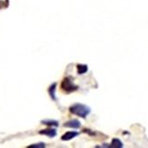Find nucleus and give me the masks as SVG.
<instances>
[{"label":"nucleus","instance_id":"7ed1b4c3","mask_svg":"<svg viewBox=\"0 0 148 148\" xmlns=\"http://www.w3.org/2000/svg\"><path fill=\"white\" fill-rule=\"evenodd\" d=\"M64 127L66 128H70V129H79L80 127H81V123H80V122L79 120L77 119H72V120H70L68 121V122H66L64 124H63Z\"/></svg>","mask_w":148,"mask_h":148},{"label":"nucleus","instance_id":"6e6552de","mask_svg":"<svg viewBox=\"0 0 148 148\" xmlns=\"http://www.w3.org/2000/svg\"><path fill=\"white\" fill-rule=\"evenodd\" d=\"M77 69H78V74L79 75H83L85 73L88 72V65H82V64H79L77 66Z\"/></svg>","mask_w":148,"mask_h":148},{"label":"nucleus","instance_id":"9d476101","mask_svg":"<svg viewBox=\"0 0 148 148\" xmlns=\"http://www.w3.org/2000/svg\"><path fill=\"white\" fill-rule=\"evenodd\" d=\"M46 147L45 143H38V144H33L31 145H29V148H43Z\"/></svg>","mask_w":148,"mask_h":148},{"label":"nucleus","instance_id":"1a4fd4ad","mask_svg":"<svg viewBox=\"0 0 148 148\" xmlns=\"http://www.w3.org/2000/svg\"><path fill=\"white\" fill-rule=\"evenodd\" d=\"M122 146H123V144L119 139H113L110 145H105L104 147H122Z\"/></svg>","mask_w":148,"mask_h":148},{"label":"nucleus","instance_id":"20e7f679","mask_svg":"<svg viewBox=\"0 0 148 148\" xmlns=\"http://www.w3.org/2000/svg\"><path fill=\"white\" fill-rule=\"evenodd\" d=\"M39 134H41V135H45V136H47L48 138H55L56 137L57 135V132H56V129H46V130H42L39 131Z\"/></svg>","mask_w":148,"mask_h":148},{"label":"nucleus","instance_id":"423d86ee","mask_svg":"<svg viewBox=\"0 0 148 148\" xmlns=\"http://www.w3.org/2000/svg\"><path fill=\"white\" fill-rule=\"evenodd\" d=\"M56 86H57V84H56V83H54V84H52L49 86V88H48V94H49L50 98H51L54 101H56Z\"/></svg>","mask_w":148,"mask_h":148},{"label":"nucleus","instance_id":"39448f33","mask_svg":"<svg viewBox=\"0 0 148 148\" xmlns=\"http://www.w3.org/2000/svg\"><path fill=\"white\" fill-rule=\"evenodd\" d=\"M79 135V133L77 132V131H68V132H66L65 134H63V135L62 136V138H61V139L63 141H69V140L76 138Z\"/></svg>","mask_w":148,"mask_h":148},{"label":"nucleus","instance_id":"f257e3e1","mask_svg":"<svg viewBox=\"0 0 148 148\" xmlns=\"http://www.w3.org/2000/svg\"><path fill=\"white\" fill-rule=\"evenodd\" d=\"M70 112L72 114H75L79 117L86 118L91 112L90 107L87 105L80 104V103H75L72 106H70Z\"/></svg>","mask_w":148,"mask_h":148},{"label":"nucleus","instance_id":"0eeeda50","mask_svg":"<svg viewBox=\"0 0 148 148\" xmlns=\"http://www.w3.org/2000/svg\"><path fill=\"white\" fill-rule=\"evenodd\" d=\"M41 123L45 124L47 126H50V127H58L59 126V122H57L56 120H50V119L42 120Z\"/></svg>","mask_w":148,"mask_h":148},{"label":"nucleus","instance_id":"f03ea898","mask_svg":"<svg viewBox=\"0 0 148 148\" xmlns=\"http://www.w3.org/2000/svg\"><path fill=\"white\" fill-rule=\"evenodd\" d=\"M61 88L66 93L73 92L79 89V87L74 84V83L72 82V79L71 77H65L63 79V81L62 82V84H61Z\"/></svg>","mask_w":148,"mask_h":148}]
</instances>
